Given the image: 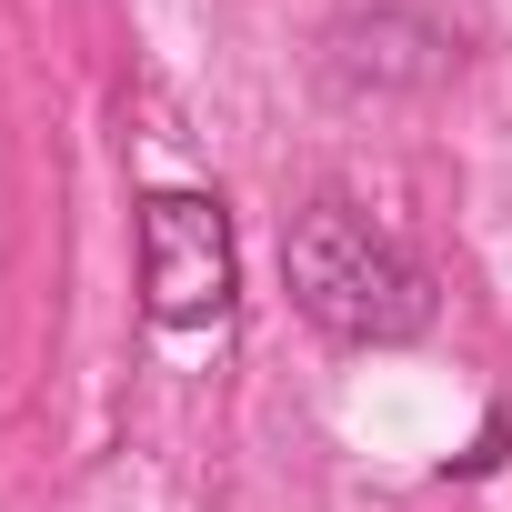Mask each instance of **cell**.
Returning a JSON list of instances; mask_svg holds the SVG:
<instances>
[{"mask_svg": "<svg viewBox=\"0 0 512 512\" xmlns=\"http://www.w3.org/2000/svg\"><path fill=\"white\" fill-rule=\"evenodd\" d=\"M231 211L211 191H141V312L161 332L231 312Z\"/></svg>", "mask_w": 512, "mask_h": 512, "instance_id": "cell-2", "label": "cell"}, {"mask_svg": "<svg viewBox=\"0 0 512 512\" xmlns=\"http://www.w3.org/2000/svg\"><path fill=\"white\" fill-rule=\"evenodd\" d=\"M322 61H332V81H352V91H422V81L452 71V41H442L422 11H382V21L322 31Z\"/></svg>", "mask_w": 512, "mask_h": 512, "instance_id": "cell-3", "label": "cell"}, {"mask_svg": "<svg viewBox=\"0 0 512 512\" xmlns=\"http://www.w3.org/2000/svg\"><path fill=\"white\" fill-rule=\"evenodd\" d=\"M282 282H292V312L352 352H392V342H422L432 332V272L392 231H372V211L352 201H312L292 211L282 231Z\"/></svg>", "mask_w": 512, "mask_h": 512, "instance_id": "cell-1", "label": "cell"}]
</instances>
